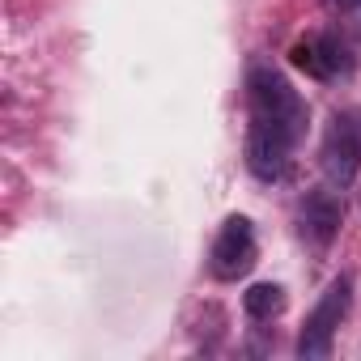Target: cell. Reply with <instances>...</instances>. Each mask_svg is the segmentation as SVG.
<instances>
[{"instance_id": "obj_4", "label": "cell", "mask_w": 361, "mask_h": 361, "mask_svg": "<svg viewBox=\"0 0 361 361\" xmlns=\"http://www.w3.org/2000/svg\"><path fill=\"white\" fill-rule=\"evenodd\" d=\"M289 60L302 73L319 77V81H336V77H348L353 73V56H348L344 39H336V35H310V39L293 43Z\"/></svg>"}, {"instance_id": "obj_1", "label": "cell", "mask_w": 361, "mask_h": 361, "mask_svg": "<svg viewBox=\"0 0 361 361\" xmlns=\"http://www.w3.org/2000/svg\"><path fill=\"white\" fill-rule=\"evenodd\" d=\"M251 119H264L272 123L276 132H285L293 145L306 136V102L298 98V90L276 73V68H251Z\"/></svg>"}, {"instance_id": "obj_9", "label": "cell", "mask_w": 361, "mask_h": 361, "mask_svg": "<svg viewBox=\"0 0 361 361\" xmlns=\"http://www.w3.org/2000/svg\"><path fill=\"white\" fill-rule=\"evenodd\" d=\"M331 9H336V18H344L361 35V0H331Z\"/></svg>"}, {"instance_id": "obj_3", "label": "cell", "mask_w": 361, "mask_h": 361, "mask_svg": "<svg viewBox=\"0 0 361 361\" xmlns=\"http://www.w3.org/2000/svg\"><path fill=\"white\" fill-rule=\"evenodd\" d=\"M319 161H323V174L331 178L336 188H348L353 178H357V166H361V136H357L353 119L336 115V119L327 123V136H323Z\"/></svg>"}, {"instance_id": "obj_5", "label": "cell", "mask_w": 361, "mask_h": 361, "mask_svg": "<svg viewBox=\"0 0 361 361\" xmlns=\"http://www.w3.org/2000/svg\"><path fill=\"white\" fill-rule=\"evenodd\" d=\"M255 264V230L247 217H230L213 243V272L221 281H238Z\"/></svg>"}, {"instance_id": "obj_6", "label": "cell", "mask_w": 361, "mask_h": 361, "mask_svg": "<svg viewBox=\"0 0 361 361\" xmlns=\"http://www.w3.org/2000/svg\"><path fill=\"white\" fill-rule=\"evenodd\" d=\"M289 149H293V140L285 132H276L264 119H251V128H247V166H251L255 178H264V183L281 178L285 166H289Z\"/></svg>"}, {"instance_id": "obj_8", "label": "cell", "mask_w": 361, "mask_h": 361, "mask_svg": "<svg viewBox=\"0 0 361 361\" xmlns=\"http://www.w3.org/2000/svg\"><path fill=\"white\" fill-rule=\"evenodd\" d=\"M243 306H247L251 319H272V314H281V306H285V289L272 285V281H259V285H251V289L243 293Z\"/></svg>"}, {"instance_id": "obj_7", "label": "cell", "mask_w": 361, "mask_h": 361, "mask_svg": "<svg viewBox=\"0 0 361 361\" xmlns=\"http://www.w3.org/2000/svg\"><path fill=\"white\" fill-rule=\"evenodd\" d=\"M340 226H344V204H340V196L327 192V188L306 192V200H302V234H306L314 247H327V243L340 234Z\"/></svg>"}, {"instance_id": "obj_2", "label": "cell", "mask_w": 361, "mask_h": 361, "mask_svg": "<svg viewBox=\"0 0 361 361\" xmlns=\"http://www.w3.org/2000/svg\"><path fill=\"white\" fill-rule=\"evenodd\" d=\"M348 293H353L348 276H336V281L323 289L319 306L310 310V319H306V327H302V336H298V357L319 361V357L331 353V336H336L340 319L348 314Z\"/></svg>"}]
</instances>
